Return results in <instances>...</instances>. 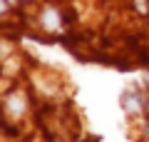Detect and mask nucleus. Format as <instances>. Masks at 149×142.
<instances>
[]
</instances>
